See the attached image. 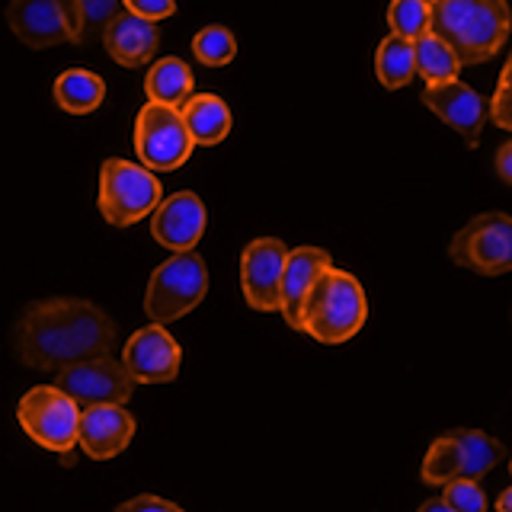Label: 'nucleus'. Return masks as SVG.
<instances>
[{"label": "nucleus", "instance_id": "f257e3e1", "mask_svg": "<svg viewBox=\"0 0 512 512\" xmlns=\"http://www.w3.org/2000/svg\"><path fill=\"white\" fill-rule=\"evenodd\" d=\"M119 330L103 308L84 298H45L26 304L13 324V352L32 372L109 356Z\"/></svg>", "mask_w": 512, "mask_h": 512}, {"label": "nucleus", "instance_id": "f03ea898", "mask_svg": "<svg viewBox=\"0 0 512 512\" xmlns=\"http://www.w3.org/2000/svg\"><path fill=\"white\" fill-rule=\"evenodd\" d=\"M509 23L506 0H429V32L452 48L461 68L500 55Z\"/></svg>", "mask_w": 512, "mask_h": 512}, {"label": "nucleus", "instance_id": "7ed1b4c3", "mask_svg": "<svg viewBox=\"0 0 512 512\" xmlns=\"http://www.w3.org/2000/svg\"><path fill=\"white\" fill-rule=\"evenodd\" d=\"M368 317V298L356 276L333 263L314 279L308 298L301 304V333L314 336L317 343H346L352 340Z\"/></svg>", "mask_w": 512, "mask_h": 512}, {"label": "nucleus", "instance_id": "20e7f679", "mask_svg": "<svg viewBox=\"0 0 512 512\" xmlns=\"http://www.w3.org/2000/svg\"><path fill=\"white\" fill-rule=\"evenodd\" d=\"M164 199V189L154 170L138 167L132 160L109 157L100 167V215L112 228H132L141 218H148Z\"/></svg>", "mask_w": 512, "mask_h": 512}, {"label": "nucleus", "instance_id": "39448f33", "mask_svg": "<svg viewBox=\"0 0 512 512\" xmlns=\"http://www.w3.org/2000/svg\"><path fill=\"white\" fill-rule=\"evenodd\" d=\"M208 292V269L199 253L183 250L173 253L167 263L151 272L148 292H144V314L154 324H170V320L186 317Z\"/></svg>", "mask_w": 512, "mask_h": 512}, {"label": "nucleus", "instance_id": "423d86ee", "mask_svg": "<svg viewBox=\"0 0 512 512\" xmlns=\"http://www.w3.org/2000/svg\"><path fill=\"white\" fill-rule=\"evenodd\" d=\"M16 420L26 429V436L48 452L68 458L77 445L80 407L55 384H39V388L26 391L16 404Z\"/></svg>", "mask_w": 512, "mask_h": 512}, {"label": "nucleus", "instance_id": "0eeeda50", "mask_svg": "<svg viewBox=\"0 0 512 512\" xmlns=\"http://www.w3.org/2000/svg\"><path fill=\"white\" fill-rule=\"evenodd\" d=\"M448 256L477 276H503L512 269V218L503 212L471 218L452 237Z\"/></svg>", "mask_w": 512, "mask_h": 512}, {"label": "nucleus", "instance_id": "6e6552de", "mask_svg": "<svg viewBox=\"0 0 512 512\" xmlns=\"http://www.w3.org/2000/svg\"><path fill=\"white\" fill-rule=\"evenodd\" d=\"M135 154L148 170H176L192 154V138L176 106L148 103L135 119Z\"/></svg>", "mask_w": 512, "mask_h": 512}, {"label": "nucleus", "instance_id": "1a4fd4ad", "mask_svg": "<svg viewBox=\"0 0 512 512\" xmlns=\"http://www.w3.org/2000/svg\"><path fill=\"white\" fill-rule=\"evenodd\" d=\"M135 378L122 365V359L96 356L74 365H64L55 372V388L68 394L77 407H93V404H128L135 394Z\"/></svg>", "mask_w": 512, "mask_h": 512}, {"label": "nucleus", "instance_id": "9d476101", "mask_svg": "<svg viewBox=\"0 0 512 512\" xmlns=\"http://www.w3.org/2000/svg\"><path fill=\"white\" fill-rule=\"evenodd\" d=\"M288 247L276 237H256L240 253V288L253 311H279V282Z\"/></svg>", "mask_w": 512, "mask_h": 512}, {"label": "nucleus", "instance_id": "9b49d317", "mask_svg": "<svg viewBox=\"0 0 512 512\" xmlns=\"http://www.w3.org/2000/svg\"><path fill=\"white\" fill-rule=\"evenodd\" d=\"M122 365L138 384H167L180 375L183 349L164 330V324H148L128 336L122 346Z\"/></svg>", "mask_w": 512, "mask_h": 512}, {"label": "nucleus", "instance_id": "f8f14e48", "mask_svg": "<svg viewBox=\"0 0 512 512\" xmlns=\"http://www.w3.org/2000/svg\"><path fill=\"white\" fill-rule=\"evenodd\" d=\"M423 103L426 109L436 112L448 128H455L471 148H477L480 132H484V122H487V100L474 87H468L458 77L442 80V84H426Z\"/></svg>", "mask_w": 512, "mask_h": 512}, {"label": "nucleus", "instance_id": "ddd939ff", "mask_svg": "<svg viewBox=\"0 0 512 512\" xmlns=\"http://www.w3.org/2000/svg\"><path fill=\"white\" fill-rule=\"evenodd\" d=\"M135 416L125 410V404H93L80 407L77 420V445L96 461H109L122 455L128 442L135 439Z\"/></svg>", "mask_w": 512, "mask_h": 512}, {"label": "nucleus", "instance_id": "4468645a", "mask_svg": "<svg viewBox=\"0 0 512 512\" xmlns=\"http://www.w3.org/2000/svg\"><path fill=\"white\" fill-rule=\"evenodd\" d=\"M205 228H208V212L196 192H173L170 199H160V205L151 212L154 240L173 253L196 247Z\"/></svg>", "mask_w": 512, "mask_h": 512}, {"label": "nucleus", "instance_id": "2eb2a0df", "mask_svg": "<svg viewBox=\"0 0 512 512\" xmlns=\"http://www.w3.org/2000/svg\"><path fill=\"white\" fill-rule=\"evenodd\" d=\"M7 23L13 36L29 48H52L71 42L61 0H10Z\"/></svg>", "mask_w": 512, "mask_h": 512}, {"label": "nucleus", "instance_id": "dca6fc26", "mask_svg": "<svg viewBox=\"0 0 512 512\" xmlns=\"http://www.w3.org/2000/svg\"><path fill=\"white\" fill-rule=\"evenodd\" d=\"M103 45L109 58L122 64V68H141V64H151L157 55L160 26L154 20H144V16L122 10L103 29Z\"/></svg>", "mask_w": 512, "mask_h": 512}, {"label": "nucleus", "instance_id": "f3484780", "mask_svg": "<svg viewBox=\"0 0 512 512\" xmlns=\"http://www.w3.org/2000/svg\"><path fill=\"white\" fill-rule=\"evenodd\" d=\"M327 266H330V253L320 250V247L288 250L282 282H279V311L292 330H301V304H304V298H308L314 279Z\"/></svg>", "mask_w": 512, "mask_h": 512}, {"label": "nucleus", "instance_id": "a211bd4d", "mask_svg": "<svg viewBox=\"0 0 512 512\" xmlns=\"http://www.w3.org/2000/svg\"><path fill=\"white\" fill-rule=\"evenodd\" d=\"M180 116H183V125H186L192 144H205V148L221 144L231 135V125H234L228 103L215 93L189 96V100L180 106Z\"/></svg>", "mask_w": 512, "mask_h": 512}, {"label": "nucleus", "instance_id": "6ab92c4d", "mask_svg": "<svg viewBox=\"0 0 512 512\" xmlns=\"http://www.w3.org/2000/svg\"><path fill=\"white\" fill-rule=\"evenodd\" d=\"M64 20H68L71 42L93 45L103 39V29L112 16L122 13V0H61Z\"/></svg>", "mask_w": 512, "mask_h": 512}, {"label": "nucleus", "instance_id": "aec40b11", "mask_svg": "<svg viewBox=\"0 0 512 512\" xmlns=\"http://www.w3.org/2000/svg\"><path fill=\"white\" fill-rule=\"evenodd\" d=\"M192 68L180 58H160L151 64L148 77H144V93H148L151 103H164V106H176L180 109L189 96H192Z\"/></svg>", "mask_w": 512, "mask_h": 512}, {"label": "nucleus", "instance_id": "412c9836", "mask_svg": "<svg viewBox=\"0 0 512 512\" xmlns=\"http://www.w3.org/2000/svg\"><path fill=\"white\" fill-rule=\"evenodd\" d=\"M106 100V84L100 74L71 68L55 80V103L71 112V116H87V112L100 109Z\"/></svg>", "mask_w": 512, "mask_h": 512}, {"label": "nucleus", "instance_id": "4be33fe9", "mask_svg": "<svg viewBox=\"0 0 512 512\" xmlns=\"http://www.w3.org/2000/svg\"><path fill=\"white\" fill-rule=\"evenodd\" d=\"M452 436L458 439V448H461V477L480 480L484 474H490L500 461H506V448L493 436H487V432L452 429Z\"/></svg>", "mask_w": 512, "mask_h": 512}, {"label": "nucleus", "instance_id": "5701e85b", "mask_svg": "<svg viewBox=\"0 0 512 512\" xmlns=\"http://www.w3.org/2000/svg\"><path fill=\"white\" fill-rule=\"evenodd\" d=\"M375 74H378V84L384 90H400L407 87L410 80L416 77V61H413V42L410 39H400L391 36L378 45L375 52Z\"/></svg>", "mask_w": 512, "mask_h": 512}, {"label": "nucleus", "instance_id": "b1692460", "mask_svg": "<svg viewBox=\"0 0 512 512\" xmlns=\"http://www.w3.org/2000/svg\"><path fill=\"white\" fill-rule=\"evenodd\" d=\"M413 61H416V74L426 77V84H442V80H452L461 71L452 48L439 36H432V32H423L420 39H413Z\"/></svg>", "mask_w": 512, "mask_h": 512}, {"label": "nucleus", "instance_id": "393cba45", "mask_svg": "<svg viewBox=\"0 0 512 512\" xmlns=\"http://www.w3.org/2000/svg\"><path fill=\"white\" fill-rule=\"evenodd\" d=\"M420 474L432 487H442L452 477H461V448H458V439L452 436V432H445V436H439L429 445Z\"/></svg>", "mask_w": 512, "mask_h": 512}, {"label": "nucleus", "instance_id": "a878e982", "mask_svg": "<svg viewBox=\"0 0 512 512\" xmlns=\"http://www.w3.org/2000/svg\"><path fill=\"white\" fill-rule=\"evenodd\" d=\"M192 52H196V58L208 64V68H224V64H231L237 55V39L228 26H205L202 32H196V39H192Z\"/></svg>", "mask_w": 512, "mask_h": 512}, {"label": "nucleus", "instance_id": "bb28decb", "mask_svg": "<svg viewBox=\"0 0 512 512\" xmlns=\"http://www.w3.org/2000/svg\"><path fill=\"white\" fill-rule=\"evenodd\" d=\"M388 26L400 39H420L429 32V0H391Z\"/></svg>", "mask_w": 512, "mask_h": 512}, {"label": "nucleus", "instance_id": "cd10ccee", "mask_svg": "<svg viewBox=\"0 0 512 512\" xmlns=\"http://www.w3.org/2000/svg\"><path fill=\"white\" fill-rule=\"evenodd\" d=\"M442 487H445L442 500L448 509H455V512H484L487 509V493L480 490V484L471 477H452Z\"/></svg>", "mask_w": 512, "mask_h": 512}, {"label": "nucleus", "instance_id": "c85d7f7f", "mask_svg": "<svg viewBox=\"0 0 512 512\" xmlns=\"http://www.w3.org/2000/svg\"><path fill=\"white\" fill-rule=\"evenodd\" d=\"M509 80H512V61L503 64L500 71V84H496V96L487 103V119L496 122V128L509 132L512 128V96H509Z\"/></svg>", "mask_w": 512, "mask_h": 512}, {"label": "nucleus", "instance_id": "c756f323", "mask_svg": "<svg viewBox=\"0 0 512 512\" xmlns=\"http://www.w3.org/2000/svg\"><path fill=\"white\" fill-rule=\"evenodd\" d=\"M122 10L135 13V16H144V20H167L176 10V0H122Z\"/></svg>", "mask_w": 512, "mask_h": 512}, {"label": "nucleus", "instance_id": "7c9ffc66", "mask_svg": "<svg viewBox=\"0 0 512 512\" xmlns=\"http://www.w3.org/2000/svg\"><path fill=\"white\" fill-rule=\"evenodd\" d=\"M141 509H160V512H180V506L164 500V496H151V493H141L135 500H125L119 503V512H141Z\"/></svg>", "mask_w": 512, "mask_h": 512}, {"label": "nucleus", "instance_id": "2f4dec72", "mask_svg": "<svg viewBox=\"0 0 512 512\" xmlns=\"http://www.w3.org/2000/svg\"><path fill=\"white\" fill-rule=\"evenodd\" d=\"M496 173L506 186L512 183V141L500 144V151H496Z\"/></svg>", "mask_w": 512, "mask_h": 512}, {"label": "nucleus", "instance_id": "473e14b6", "mask_svg": "<svg viewBox=\"0 0 512 512\" xmlns=\"http://www.w3.org/2000/svg\"><path fill=\"white\" fill-rule=\"evenodd\" d=\"M420 509H423V512H448L445 500H426V503H423Z\"/></svg>", "mask_w": 512, "mask_h": 512}, {"label": "nucleus", "instance_id": "72a5a7b5", "mask_svg": "<svg viewBox=\"0 0 512 512\" xmlns=\"http://www.w3.org/2000/svg\"><path fill=\"white\" fill-rule=\"evenodd\" d=\"M509 506H512V490L506 487L500 500H496V509H500V512H509Z\"/></svg>", "mask_w": 512, "mask_h": 512}]
</instances>
